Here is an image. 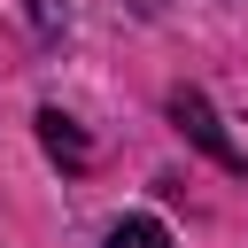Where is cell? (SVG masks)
<instances>
[{"label": "cell", "mask_w": 248, "mask_h": 248, "mask_svg": "<svg viewBox=\"0 0 248 248\" xmlns=\"http://www.w3.org/2000/svg\"><path fill=\"white\" fill-rule=\"evenodd\" d=\"M170 124H178V132H186V140H194L202 155H217L225 170H248V155H240V147L225 140V124H217V108H209V101H202L194 85H178V93H170Z\"/></svg>", "instance_id": "cell-1"}, {"label": "cell", "mask_w": 248, "mask_h": 248, "mask_svg": "<svg viewBox=\"0 0 248 248\" xmlns=\"http://www.w3.org/2000/svg\"><path fill=\"white\" fill-rule=\"evenodd\" d=\"M62 16H70V0H31V23L39 31H62Z\"/></svg>", "instance_id": "cell-4"}, {"label": "cell", "mask_w": 248, "mask_h": 248, "mask_svg": "<svg viewBox=\"0 0 248 248\" xmlns=\"http://www.w3.org/2000/svg\"><path fill=\"white\" fill-rule=\"evenodd\" d=\"M108 248H170V232H163L155 217H124V225L108 232Z\"/></svg>", "instance_id": "cell-3"}, {"label": "cell", "mask_w": 248, "mask_h": 248, "mask_svg": "<svg viewBox=\"0 0 248 248\" xmlns=\"http://www.w3.org/2000/svg\"><path fill=\"white\" fill-rule=\"evenodd\" d=\"M39 140H46V155H54V163H70V170H85V163H93L85 132H78L62 108H39Z\"/></svg>", "instance_id": "cell-2"}]
</instances>
